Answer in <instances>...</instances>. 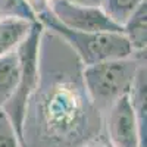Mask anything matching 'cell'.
<instances>
[{
  "label": "cell",
  "mask_w": 147,
  "mask_h": 147,
  "mask_svg": "<svg viewBox=\"0 0 147 147\" xmlns=\"http://www.w3.org/2000/svg\"><path fill=\"white\" fill-rule=\"evenodd\" d=\"M37 19L43 27L50 28L60 38H63L78 55L84 66L132 56V49L122 32H87L69 30L52 15V12H40Z\"/></svg>",
  "instance_id": "6da1fadb"
},
{
  "label": "cell",
  "mask_w": 147,
  "mask_h": 147,
  "mask_svg": "<svg viewBox=\"0 0 147 147\" xmlns=\"http://www.w3.org/2000/svg\"><path fill=\"white\" fill-rule=\"evenodd\" d=\"M43 35V25L37 21L31 25V30L25 35L19 46L16 47V55L19 59V78L16 82L15 91L9 102L2 107L9 116L15 127L22 143L27 146L24 137L25 128L27 109L31 96L34 94L40 77V44Z\"/></svg>",
  "instance_id": "7a4b0ae2"
},
{
  "label": "cell",
  "mask_w": 147,
  "mask_h": 147,
  "mask_svg": "<svg viewBox=\"0 0 147 147\" xmlns=\"http://www.w3.org/2000/svg\"><path fill=\"white\" fill-rule=\"evenodd\" d=\"M140 65L129 56L85 66L82 71L85 91L99 109H107L121 96L128 94Z\"/></svg>",
  "instance_id": "3957f363"
},
{
  "label": "cell",
  "mask_w": 147,
  "mask_h": 147,
  "mask_svg": "<svg viewBox=\"0 0 147 147\" xmlns=\"http://www.w3.org/2000/svg\"><path fill=\"white\" fill-rule=\"evenodd\" d=\"M52 15L63 27L87 32H122V28L110 21L100 7H85L68 0H52Z\"/></svg>",
  "instance_id": "277c9868"
},
{
  "label": "cell",
  "mask_w": 147,
  "mask_h": 147,
  "mask_svg": "<svg viewBox=\"0 0 147 147\" xmlns=\"http://www.w3.org/2000/svg\"><path fill=\"white\" fill-rule=\"evenodd\" d=\"M106 129L110 147H146L128 94L121 96L107 107Z\"/></svg>",
  "instance_id": "5b68a950"
},
{
  "label": "cell",
  "mask_w": 147,
  "mask_h": 147,
  "mask_svg": "<svg viewBox=\"0 0 147 147\" xmlns=\"http://www.w3.org/2000/svg\"><path fill=\"white\" fill-rule=\"evenodd\" d=\"M122 34L132 49V53H146L147 44V5L143 2L122 25Z\"/></svg>",
  "instance_id": "8992f818"
},
{
  "label": "cell",
  "mask_w": 147,
  "mask_h": 147,
  "mask_svg": "<svg viewBox=\"0 0 147 147\" xmlns=\"http://www.w3.org/2000/svg\"><path fill=\"white\" fill-rule=\"evenodd\" d=\"M32 24L22 19H0V57L15 50Z\"/></svg>",
  "instance_id": "52a82bcc"
},
{
  "label": "cell",
  "mask_w": 147,
  "mask_h": 147,
  "mask_svg": "<svg viewBox=\"0 0 147 147\" xmlns=\"http://www.w3.org/2000/svg\"><path fill=\"white\" fill-rule=\"evenodd\" d=\"M19 78V59L16 49L0 57V107L12 97Z\"/></svg>",
  "instance_id": "ba28073f"
},
{
  "label": "cell",
  "mask_w": 147,
  "mask_h": 147,
  "mask_svg": "<svg viewBox=\"0 0 147 147\" xmlns=\"http://www.w3.org/2000/svg\"><path fill=\"white\" fill-rule=\"evenodd\" d=\"M143 2L146 0H102L100 9L113 24L122 28V25Z\"/></svg>",
  "instance_id": "9c48e42d"
},
{
  "label": "cell",
  "mask_w": 147,
  "mask_h": 147,
  "mask_svg": "<svg viewBox=\"0 0 147 147\" xmlns=\"http://www.w3.org/2000/svg\"><path fill=\"white\" fill-rule=\"evenodd\" d=\"M0 19H22L37 22V13L28 0H0Z\"/></svg>",
  "instance_id": "30bf717a"
},
{
  "label": "cell",
  "mask_w": 147,
  "mask_h": 147,
  "mask_svg": "<svg viewBox=\"0 0 147 147\" xmlns=\"http://www.w3.org/2000/svg\"><path fill=\"white\" fill-rule=\"evenodd\" d=\"M0 147H27L19 138L12 121L2 107H0Z\"/></svg>",
  "instance_id": "8fae6325"
},
{
  "label": "cell",
  "mask_w": 147,
  "mask_h": 147,
  "mask_svg": "<svg viewBox=\"0 0 147 147\" xmlns=\"http://www.w3.org/2000/svg\"><path fill=\"white\" fill-rule=\"evenodd\" d=\"M68 2L78 6H85V7H100L102 5V0H68Z\"/></svg>",
  "instance_id": "7c38bea8"
},
{
  "label": "cell",
  "mask_w": 147,
  "mask_h": 147,
  "mask_svg": "<svg viewBox=\"0 0 147 147\" xmlns=\"http://www.w3.org/2000/svg\"><path fill=\"white\" fill-rule=\"evenodd\" d=\"M82 147H107V146H105V144H102V143H97V144H85V146H82ZM110 147V146H109Z\"/></svg>",
  "instance_id": "4fadbf2b"
}]
</instances>
